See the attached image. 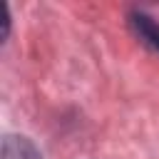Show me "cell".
Masks as SVG:
<instances>
[{"label": "cell", "mask_w": 159, "mask_h": 159, "mask_svg": "<svg viewBox=\"0 0 159 159\" xmlns=\"http://www.w3.org/2000/svg\"><path fill=\"white\" fill-rule=\"evenodd\" d=\"M129 27L139 37L142 45H147L149 50L159 52V22L154 17H149L147 12L134 10V12H129Z\"/></svg>", "instance_id": "6da1fadb"}, {"label": "cell", "mask_w": 159, "mask_h": 159, "mask_svg": "<svg viewBox=\"0 0 159 159\" xmlns=\"http://www.w3.org/2000/svg\"><path fill=\"white\" fill-rule=\"evenodd\" d=\"M0 159H42L35 144L25 137H5L2 139V154Z\"/></svg>", "instance_id": "7a4b0ae2"}]
</instances>
